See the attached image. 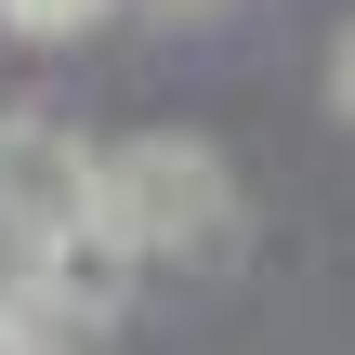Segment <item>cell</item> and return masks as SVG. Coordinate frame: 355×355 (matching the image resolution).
I'll return each instance as SVG.
<instances>
[{"label": "cell", "instance_id": "obj_1", "mask_svg": "<svg viewBox=\"0 0 355 355\" xmlns=\"http://www.w3.org/2000/svg\"><path fill=\"white\" fill-rule=\"evenodd\" d=\"M105 224L145 250V277H224L237 250H250V198H237V171H224V145L211 132H119L105 145Z\"/></svg>", "mask_w": 355, "mask_h": 355}, {"label": "cell", "instance_id": "obj_2", "mask_svg": "<svg viewBox=\"0 0 355 355\" xmlns=\"http://www.w3.org/2000/svg\"><path fill=\"white\" fill-rule=\"evenodd\" d=\"M105 211V145L66 105H0V250H53Z\"/></svg>", "mask_w": 355, "mask_h": 355}, {"label": "cell", "instance_id": "obj_3", "mask_svg": "<svg viewBox=\"0 0 355 355\" xmlns=\"http://www.w3.org/2000/svg\"><path fill=\"white\" fill-rule=\"evenodd\" d=\"M0 263H26V277H40V290H53V303H66V316H79L92 343H105V329H119V316L145 303V250H132V237H119L105 211H92L79 237H53V250H0Z\"/></svg>", "mask_w": 355, "mask_h": 355}, {"label": "cell", "instance_id": "obj_4", "mask_svg": "<svg viewBox=\"0 0 355 355\" xmlns=\"http://www.w3.org/2000/svg\"><path fill=\"white\" fill-rule=\"evenodd\" d=\"M0 355H92V329H79L26 263H0Z\"/></svg>", "mask_w": 355, "mask_h": 355}, {"label": "cell", "instance_id": "obj_5", "mask_svg": "<svg viewBox=\"0 0 355 355\" xmlns=\"http://www.w3.org/2000/svg\"><path fill=\"white\" fill-rule=\"evenodd\" d=\"M119 0H0V26L13 40H79V26H105Z\"/></svg>", "mask_w": 355, "mask_h": 355}, {"label": "cell", "instance_id": "obj_6", "mask_svg": "<svg viewBox=\"0 0 355 355\" xmlns=\"http://www.w3.org/2000/svg\"><path fill=\"white\" fill-rule=\"evenodd\" d=\"M329 119H343V132H355V13H343V26H329Z\"/></svg>", "mask_w": 355, "mask_h": 355}, {"label": "cell", "instance_id": "obj_7", "mask_svg": "<svg viewBox=\"0 0 355 355\" xmlns=\"http://www.w3.org/2000/svg\"><path fill=\"white\" fill-rule=\"evenodd\" d=\"M158 13H224V0H158Z\"/></svg>", "mask_w": 355, "mask_h": 355}]
</instances>
